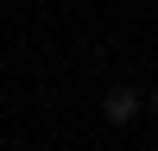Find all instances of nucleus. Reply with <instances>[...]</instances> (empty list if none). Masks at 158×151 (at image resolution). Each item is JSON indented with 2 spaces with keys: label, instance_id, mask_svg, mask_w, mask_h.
<instances>
[{
  "label": "nucleus",
  "instance_id": "nucleus-1",
  "mask_svg": "<svg viewBox=\"0 0 158 151\" xmlns=\"http://www.w3.org/2000/svg\"><path fill=\"white\" fill-rule=\"evenodd\" d=\"M133 107H139V101H133V88H114V95H108V120H114V126H120V120H133Z\"/></svg>",
  "mask_w": 158,
  "mask_h": 151
},
{
  "label": "nucleus",
  "instance_id": "nucleus-2",
  "mask_svg": "<svg viewBox=\"0 0 158 151\" xmlns=\"http://www.w3.org/2000/svg\"><path fill=\"white\" fill-rule=\"evenodd\" d=\"M152 107H158V95H152Z\"/></svg>",
  "mask_w": 158,
  "mask_h": 151
}]
</instances>
